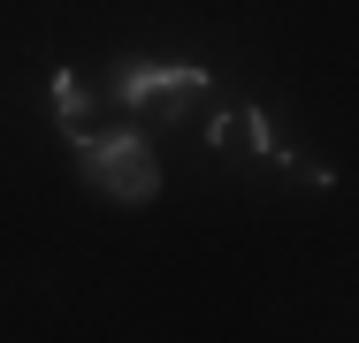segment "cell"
<instances>
[{
    "label": "cell",
    "instance_id": "cell-1",
    "mask_svg": "<svg viewBox=\"0 0 359 343\" xmlns=\"http://www.w3.org/2000/svg\"><path fill=\"white\" fill-rule=\"evenodd\" d=\"M69 145H76V160H84V176L115 206H153L161 199V160H153V145L138 130H76Z\"/></svg>",
    "mask_w": 359,
    "mask_h": 343
},
{
    "label": "cell",
    "instance_id": "cell-2",
    "mask_svg": "<svg viewBox=\"0 0 359 343\" xmlns=\"http://www.w3.org/2000/svg\"><path fill=\"white\" fill-rule=\"evenodd\" d=\"M191 92H207V69L199 62H123L115 69V99L130 115H153V122H168Z\"/></svg>",
    "mask_w": 359,
    "mask_h": 343
},
{
    "label": "cell",
    "instance_id": "cell-3",
    "mask_svg": "<svg viewBox=\"0 0 359 343\" xmlns=\"http://www.w3.org/2000/svg\"><path fill=\"white\" fill-rule=\"evenodd\" d=\"M207 145L229 153V160H245V153L283 160V145H276V130H268V115H260V107H222L215 122H207Z\"/></svg>",
    "mask_w": 359,
    "mask_h": 343
},
{
    "label": "cell",
    "instance_id": "cell-4",
    "mask_svg": "<svg viewBox=\"0 0 359 343\" xmlns=\"http://www.w3.org/2000/svg\"><path fill=\"white\" fill-rule=\"evenodd\" d=\"M54 115H62V130H92V92H84V84H76L69 69H54Z\"/></svg>",
    "mask_w": 359,
    "mask_h": 343
}]
</instances>
